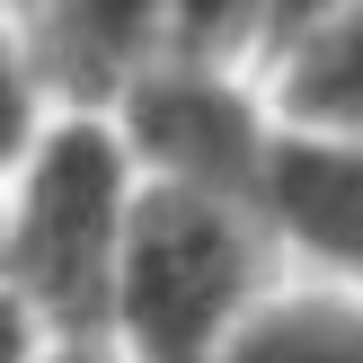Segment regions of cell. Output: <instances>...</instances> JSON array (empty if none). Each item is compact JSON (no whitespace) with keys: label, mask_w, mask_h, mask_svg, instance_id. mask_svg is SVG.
Here are the masks:
<instances>
[{"label":"cell","mask_w":363,"mask_h":363,"mask_svg":"<svg viewBox=\"0 0 363 363\" xmlns=\"http://www.w3.org/2000/svg\"><path fill=\"white\" fill-rule=\"evenodd\" d=\"M248 284V240L204 186H169L142 204L133 257H124V311L151 363H204V337Z\"/></svg>","instance_id":"6da1fadb"},{"label":"cell","mask_w":363,"mask_h":363,"mask_svg":"<svg viewBox=\"0 0 363 363\" xmlns=\"http://www.w3.org/2000/svg\"><path fill=\"white\" fill-rule=\"evenodd\" d=\"M106 257H116V151L98 133H53L18 222V275L62 319H89L106 293Z\"/></svg>","instance_id":"7a4b0ae2"},{"label":"cell","mask_w":363,"mask_h":363,"mask_svg":"<svg viewBox=\"0 0 363 363\" xmlns=\"http://www.w3.org/2000/svg\"><path fill=\"white\" fill-rule=\"evenodd\" d=\"M133 124H142V142H151L169 169L195 177V186H240L248 160H257L248 116L222 98V89H204V80H160V89H142Z\"/></svg>","instance_id":"3957f363"},{"label":"cell","mask_w":363,"mask_h":363,"mask_svg":"<svg viewBox=\"0 0 363 363\" xmlns=\"http://www.w3.org/2000/svg\"><path fill=\"white\" fill-rule=\"evenodd\" d=\"M275 204L311 248L363 266V151H275Z\"/></svg>","instance_id":"277c9868"},{"label":"cell","mask_w":363,"mask_h":363,"mask_svg":"<svg viewBox=\"0 0 363 363\" xmlns=\"http://www.w3.org/2000/svg\"><path fill=\"white\" fill-rule=\"evenodd\" d=\"M35 18H45V62L62 71V80L98 89V80H116L142 53L160 0H35Z\"/></svg>","instance_id":"5b68a950"},{"label":"cell","mask_w":363,"mask_h":363,"mask_svg":"<svg viewBox=\"0 0 363 363\" xmlns=\"http://www.w3.org/2000/svg\"><path fill=\"white\" fill-rule=\"evenodd\" d=\"M293 106L328 124H363V0L293 62Z\"/></svg>","instance_id":"8992f818"},{"label":"cell","mask_w":363,"mask_h":363,"mask_svg":"<svg viewBox=\"0 0 363 363\" xmlns=\"http://www.w3.org/2000/svg\"><path fill=\"white\" fill-rule=\"evenodd\" d=\"M230 363H363V319L346 311H275L240 337Z\"/></svg>","instance_id":"52a82bcc"},{"label":"cell","mask_w":363,"mask_h":363,"mask_svg":"<svg viewBox=\"0 0 363 363\" xmlns=\"http://www.w3.org/2000/svg\"><path fill=\"white\" fill-rule=\"evenodd\" d=\"M248 18V0H177V35L186 45H230Z\"/></svg>","instance_id":"ba28073f"},{"label":"cell","mask_w":363,"mask_h":363,"mask_svg":"<svg viewBox=\"0 0 363 363\" xmlns=\"http://www.w3.org/2000/svg\"><path fill=\"white\" fill-rule=\"evenodd\" d=\"M18 124H27V89H18L9 53H0V151H9V142H18Z\"/></svg>","instance_id":"9c48e42d"},{"label":"cell","mask_w":363,"mask_h":363,"mask_svg":"<svg viewBox=\"0 0 363 363\" xmlns=\"http://www.w3.org/2000/svg\"><path fill=\"white\" fill-rule=\"evenodd\" d=\"M266 9H275V27H301V18H319L328 0H266Z\"/></svg>","instance_id":"30bf717a"},{"label":"cell","mask_w":363,"mask_h":363,"mask_svg":"<svg viewBox=\"0 0 363 363\" xmlns=\"http://www.w3.org/2000/svg\"><path fill=\"white\" fill-rule=\"evenodd\" d=\"M18 346H27V328H18V311L0 301V363H18Z\"/></svg>","instance_id":"8fae6325"}]
</instances>
